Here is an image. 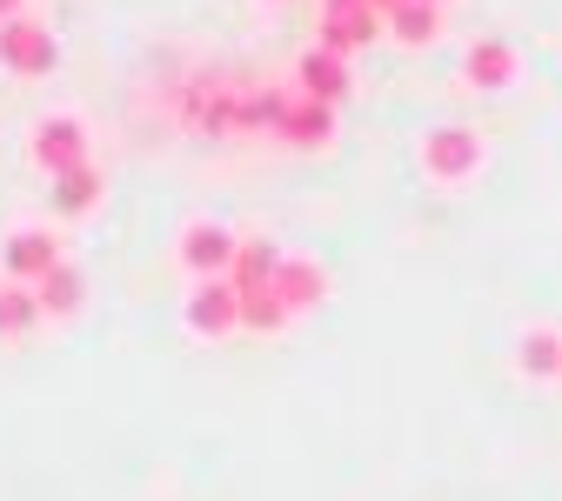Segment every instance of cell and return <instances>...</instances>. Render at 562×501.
Instances as JSON below:
<instances>
[{"instance_id":"6da1fadb","label":"cell","mask_w":562,"mask_h":501,"mask_svg":"<svg viewBox=\"0 0 562 501\" xmlns=\"http://www.w3.org/2000/svg\"><path fill=\"white\" fill-rule=\"evenodd\" d=\"M0 67H8V75H21V81H41V75H54L60 67V41L41 27V21H8L0 27Z\"/></svg>"},{"instance_id":"7a4b0ae2","label":"cell","mask_w":562,"mask_h":501,"mask_svg":"<svg viewBox=\"0 0 562 501\" xmlns=\"http://www.w3.org/2000/svg\"><path fill=\"white\" fill-rule=\"evenodd\" d=\"M375 34H382V14L369 8V0H322V34H315L322 54L348 60L356 47H369Z\"/></svg>"},{"instance_id":"3957f363","label":"cell","mask_w":562,"mask_h":501,"mask_svg":"<svg viewBox=\"0 0 562 501\" xmlns=\"http://www.w3.org/2000/svg\"><path fill=\"white\" fill-rule=\"evenodd\" d=\"M422 168H429L436 181L475 174V168H482V140H475V127H462V121L429 127V134H422Z\"/></svg>"},{"instance_id":"277c9868","label":"cell","mask_w":562,"mask_h":501,"mask_svg":"<svg viewBox=\"0 0 562 501\" xmlns=\"http://www.w3.org/2000/svg\"><path fill=\"white\" fill-rule=\"evenodd\" d=\"M34 161L60 181V174H75V168H88V127L75 121V114H47V121H34Z\"/></svg>"},{"instance_id":"5b68a950","label":"cell","mask_w":562,"mask_h":501,"mask_svg":"<svg viewBox=\"0 0 562 501\" xmlns=\"http://www.w3.org/2000/svg\"><path fill=\"white\" fill-rule=\"evenodd\" d=\"M235 235L228 228H215V221H194L188 235H181V267L194 274V281H228V267H235Z\"/></svg>"},{"instance_id":"8992f818","label":"cell","mask_w":562,"mask_h":501,"mask_svg":"<svg viewBox=\"0 0 562 501\" xmlns=\"http://www.w3.org/2000/svg\"><path fill=\"white\" fill-rule=\"evenodd\" d=\"M274 134L289 140V148H322V140L335 134V107L308 101L302 88H281V114H274Z\"/></svg>"},{"instance_id":"52a82bcc","label":"cell","mask_w":562,"mask_h":501,"mask_svg":"<svg viewBox=\"0 0 562 501\" xmlns=\"http://www.w3.org/2000/svg\"><path fill=\"white\" fill-rule=\"evenodd\" d=\"M0 261H8V281H21V288H34V281H47L60 267V241L47 228H14L8 248H0Z\"/></svg>"},{"instance_id":"ba28073f","label":"cell","mask_w":562,"mask_h":501,"mask_svg":"<svg viewBox=\"0 0 562 501\" xmlns=\"http://www.w3.org/2000/svg\"><path fill=\"white\" fill-rule=\"evenodd\" d=\"M188 328L194 334H207V341H215V334H228V328H241V295L228 288V281H194V295H188Z\"/></svg>"},{"instance_id":"9c48e42d","label":"cell","mask_w":562,"mask_h":501,"mask_svg":"<svg viewBox=\"0 0 562 501\" xmlns=\"http://www.w3.org/2000/svg\"><path fill=\"white\" fill-rule=\"evenodd\" d=\"M268 295L289 308V315H302V308H315V301L328 295V274H322L315 261H302V254H281V267H274V281H268Z\"/></svg>"},{"instance_id":"30bf717a","label":"cell","mask_w":562,"mask_h":501,"mask_svg":"<svg viewBox=\"0 0 562 501\" xmlns=\"http://www.w3.org/2000/svg\"><path fill=\"white\" fill-rule=\"evenodd\" d=\"M295 88H302L308 101H322V107H335V101L348 94V67H341L335 54H322V47H308V54L295 60Z\"/></svg>"},{"instance_id":"8fae6325","label":"cell","mask_w":562,"mask_h":501,"mask_svg":"<svg viewBox=\"0 0 562 501\" xmlns=\"http://www.w3.org/2000/svg\"><path fill=\"white\" fill-rule=\"evenodd\" d=\"M462 75H469V88H509L516 81V47L509 41H475L462 54Z\"/></svg>"},{"instance_id":"7c38bea8","label":"cell","mask_w":562,"mask_h":501,"mask_svg":"<svg viewBox=\"0 0 562 501\" xmlns=\"http://www.w3.org/2000/svg\"><path fill=\"white\" fill-rule=\"evenodd\" d=\"M274 267H281V248L255 235V241H241V248H235L228 288H235V295H255V288H268V281H274Z\"/></svg>"},{"instance_id":"4fadbf2b","label":"cell","mask_w":562,"mask_h":501,"mask_svg":"<svg viewBox=\"0 0 562 501\" xmlns=\"http://www.w3.org/2000/svg\"><path fill=\"white\" fill-rule=\"evenodd\" d=\"M382 34H395L402 47H429L442 34V8H429V0H402V8L382 21Z\"/></svg>"},{"instance_id":"5bb4252c","label":"cell","mask_w":562,"mask_h":501,"mask_svg":"<svg viewBox=\"0 0 562 501\" xmlns=\"http://www.w3.org/2000/svg\"><path fill=\"white\" fill-rule=\"evenodd\" d=\"M34 301H41V315H75L81 301H88V281H81V267H54L47 281H34Z\"/></svg>"},{"instance_id":"9a60e30c","label":"cell","mask_w":562,"mask_h":501,"mask_svg":"<svg viewBox=\"0 0 562 501\" xmlns=\"http://www.w3.org/2000/svg\"><path fill=\"white\" fill-rule=\"evenodd\" d=\"M94 201H101V168H94V161L54 181V214H88Z\"/></svg>"},{"instance_id":"2e32d148","label":"cell","mask_w":562,"mask_h":501,"mask_svg":"<svg viewBox=\"0 0 562 501\" xmlns=\"http://www.w3.org/2000/svg\"><path fill=\"white\" fill-rule=\"evenodd\" d=\"M41 321V301H34V288H21V281H0V334H27Z\"/></svg>"},{"instance_id":"e0dca14e","label":"cell","mask_w":562,"mask_h":501,"mask_svg":"<svg viewBox=\"0 0 562 501\" xmlns=\"http://www.w3.org/2000/svg\"><path fill=\"white\" fill-rule=\"evenodd\" d=\"M241 328H255V334H281V328H289V308H281L268 288H255V295H241Z\"/></svg>"},{"instance_id":"ac0fdd59","label":"cell","mask_w":562,"mask_h":501,"mask_svg":"<svg viewBox=\"0 0 562 501\" xmlns=\"http://www.w3.org/2000/svg\"><path fill=\"white\" fill-rule=\"evenodd\" d=\"M522 375H562V341L555 334H522Z\"/></svg>"},{"instance_id":"d6986e66","label":"cell","mask_w":562,"mask_h":501,"mask_svg":"<svg viewBox=\"0 0 562 501\" xmlns=\"http://www.w3.org/2000/svg\"><path fill=\"white\" fill-rule=\"evenodd\" d=\"M27 14V0H0V27H8V21H21Z\"/></svg>"},{"instance_id":"ffe728a7","label":"cell","mask_w":562,"mask_h":501,"mask_svg":"<svg viewBox=\"0 0 562 501\" xmlns=\"http://www.w3.org/2000/svg\"><path fill=\"white\" fill-rule=\"evenodd\" d=\"M369 8H375V14H382V21H389V14H395V8H402V0H369Z\"/></svg>"},{"instance_id":"44dd1931","label":"cell","mask_w":562,"mask_h":501,"mask_svg":"<svg viewBox=\"0 0 562 501\" xmlns=\"http://www.w3.org/2000/svg\"><path fill=\"white\" fill-rule=\"evenodd\" d=\"M429 8H442V0H429Z\"/></svg>"}]
</instances>
